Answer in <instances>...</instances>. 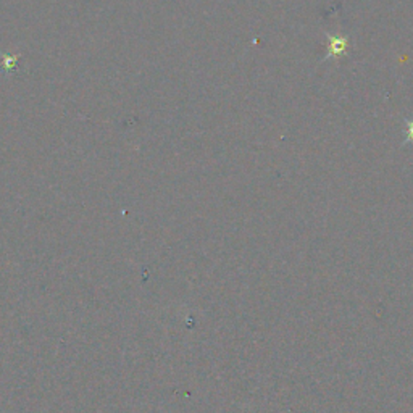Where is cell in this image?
I'll return each mask as SVG.
<instances>
[{"label":"cell","mask_w":413,"mask_h":413,"mask_svg":"<svg viewBox=\"0 0 413 413\" xmlns=\"http://www.w3.org/2000/svg\"><path fill=\"white\" fill-rule=\"evenodd\" d=\"M347 41L346 38H339V36H329V47H328V57H339L346 52Z\"/></svg>","instance_id":"1"},{"label":"cell","mask_w":413,"mask_h":413,"mask_svg":"<svg viewBox=\"0 0 413 413\" xmlns=\"http://www.w3.org/2000/svg\"><path fill=\"white\" fill-rule=\"evenodd\" d=\"M409 123V139H413V122H407Z\"/></svg>","instance_id":"2"}]
</instances>
